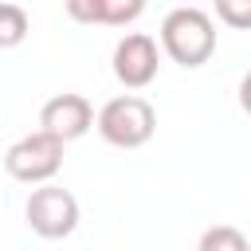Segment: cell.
I'll list each match as a JSON object with an SVG mask.
<instances>
[{"label":"cell","mask_w":251,"mask_h":251,"mask_svg":"<svg viewBox=\"0 0 251 251\" xmlns=\"http://www.w3.org/2000/svg\"><path fill=\"white\" fill-rule=\"evenodd\" d=\"M161 47L173 63L196 71L216 55V24L204 8H173L161 20Z\"/></svg>","instance_id":"6da1fadb"},{"label":"cell","mask_w":251,"mask_h":251,"mask_svg":"<svg viewBox=\"0 0 251 251\" xmlns=\"http://www.w3.org/2000/svg\"><path fill=\"white\" fill-rule=\"evenodd\" d=\"M98 133L118 145V149H137L153 137L157 129V110L141 98V94H118L98 110Z\"/></svg>","instance_id":"7a4b0ae2"},{"label":"cell","mask_w":251,"mask_h":251,"mask_svg":"<svg viewBox=\"0 0 251 251\" xmlns=\"http://www.w3.org/2000/svg\"><path fill=\"white\" fill-rule=\"evenodd\" d=\"M63 149H67V145H63L59 137L35 129V133H27V137H20V141L8 145L4 169H8V176L20 180V184H47V180L63 169Z\"/></svg>","instance_id":"3957f363"},{"label":"cell","mask_w":251,"mask_h":251,"mask_svg":"<svg viewBox=\"0 0 251 251\" xmlns=\"http://www.w3.org/2000/svg\"><path fill=\"white\" fill-rule=\"evenodd\" d=\"M24 216L39 239H67L78 227V200L59 184H43L27 196Z\"/></svg>","instance_id":"277c9868"},{"label":"cell","mask_w":251,"mask_h":251,"mask_svg":"<svg viewBox=\"0 0 251 251\" xmlns=\"http://www.w3.org/2000/svg\"><path fill=\"white\" fill-rule=\"evenodd\" d=\"M157 67H161V55H157V39L145 35V31H129L118 39L114 47V78L129 90H141L157 78Z\"/></svg>","instance_id":"5b68a950"},{"label":"cell","mask_w":251,"mask_h":251,"mask_svg":"<svg viewBox=\"0 0 251 251\" xmlns=\"http://www.w3.org/2000/svg\"><path fill=\"white\" fill-rule=\"evenodd\" d=\"M94 122H98V118H94V106H90L82 94H55V98H47L43 110H39V129L51 133V137H59L63 145L75 141V137H82Z\"/></svg>","instance_id":"8992f818"},{"label":"cell","mask_w":251,"mask_h":251,"mask_svg":"<svg viewBox=\"0 0 251 251\" xmlns=\"http://www.w3.org/2000/svg\"><path fill=\"white\" fill-rule=\"evenodd\" d=\"M145 12L141 0H71L67 4V16L71 20H82V24H129Z\"/></svg>","instance_id":"52a82bcc"},{"label":"cell","mask_w":251,"mask_h":251,"mask_svg":"<svg viewBox=\"0 0 251 251\" xmlns=\"http://www.w3.org/2000/svg\"><path fill=\"white\" fill-rule=\"evenodd\" d=\"M196 251H251V243H247V235H243L239 227L216 224V227H208V231L200 235V247H196Z\"/></svg>","instance_id":"ba28073f"},{"label":"cell","mask_w":251,"mask_h":251,"mask_svg":"<svg viewBox=\"0 0 251 251\" xmlns=\"http://www.w3.org/2000/svg\"><path fill=\"white\" fill-rule=\"evenodd\" d=\"M27 12L20 4H0V47H20L27 39Z\"/></svg>","instance_id":"9c48e42d"},{"label":"cell","mask_w":251,"mask_h":251,"mask_svg":"<svg viewBox=\"0 0 251 251\" xmlns=\"http://www.w3.org/2000/svg\"><path fill=\"white\" fill-rule=\"evenodd\" d=\"M216 16H220V24L247 31L251 27V0H216Z\"/></svg>","instance_id":"30bf717a"},{"label":"cell","mask_w":251,"mask_h":251,"mask_svg":"<svg viewBox=\"0 0 251 251\" xmlns=\"http://www.w3.org/2000/svg\"><path fill=\"white\" fill-rule=\"evenodd\" d=\"M239 106H243V114H251V71H247L243 82H239Z\"/></svg>","instance_id":"8fae6325"}]
</instances>
